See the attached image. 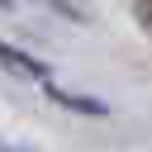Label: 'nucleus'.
Wrapping results in <instances>:
<instances>
[{
    "label": "nucleus",
    "instance_id": "2",
    "mask_svg": "<svg viewBox=\"0 0 152 152\" xmlns=\"http://www.w3.org/2000/svg\"><path fill=\"white\" fill-rule=\"evenodd\" d=\"M48 100H57L62 109H71V114H86V119H109V104L100 100V95H86V90H66V86H48Z\"/></svg>",
    "mask_w": 152,
    "mask_h": 152
},
{
    "label": "nucleus",
    "instance_id": "1",
    "mask_svg": "<svg viewBox=\"0 0 152 152\" xmlns=\"http://www.w3.org/2000/svg\"><path fill=\"white\" fill-rule=\"evenodd\" d=\"M0 71H10V76H19V81H33V86H52V66L43 62V57H33L28 48H19V43H5L0 38Z\"/></svg>",
    "mask_w": 152,
    "mask_h": 152
},
{
    "label": "nucleus",
    "instance_id": "3",
    "mask_svg": "<svg viewBox=\"0 0 152 152\" xmlns=\"http://www.w3.org/2000/svg\"><path fill=\"white\" fill-rule=\"evenodd\" d=\"M43 5H48V10H57L66 24H86V5H81V0H43Z\"/></svg>",
    "mask_w": 152,
    "mask_h": 152
},
{
    "label": "nucleus",
    "instance_id": "4",
    "mask_svg": "<svg viewBox=\"0 0 152 152\" xmlns=\"http://www.w3.org/2000/svg\"><path fill=\"white\" fill-rule=\"evenodd\" d=\"M128 10H133V19L152 33V0H128Z\"/></svg>",
    "mask_w": 152,
    "mask_h": 152
}]
</instances>
